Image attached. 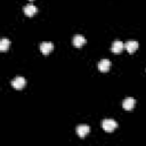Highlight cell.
<instances>
[{
	"label": "cell",
	"instance_id": "8",
	"mask_svg": "<svg viewBox=\"0 0 146 146\" xmlns=\"http://www.w3.org/2000/svg\"><path fill=\"white\" fill-rule=\"evenodd\" d=\"M124 47H125V49H127L128 52L132 54V52H135V51L137 50V48H138V42H137V41H133V40H130V41H128V42L124 44Z\"/></svg>",
	"mask_w": 146,
	"mask_h": 146
},
{
	"label": "cell",
	"instance_id": "9",
	"mask_svg": "<svg viewBox=\"0 0 146 146\" xmlns=\"http://www.w3.org/2000/svg\"><path fill=\"white\" fill-rule=\"evenodd\" d=\"M123 48H124V44H123V42L122 41H114L113 42V44H112V51L113 52H115V54H119V52H121L122 50H123Z\"/></svg>",
	"mask_w": 146,
	"mask_h": 146
},
{
	"label": "cell",
	"instance_id": "6",
	"mask_svg": "<svg viewBox=\"0 0 146 146\" xmlns=\"http://www.w3.org/2000/svg\"><path fill=\"white\" fill-rule=\"evenodd\" d=\"M54 49V44L51 42H42L40 44V50L43 55H48L50 51H52Z\"/></svg>",
	"mask_w": 146,
	"mask_h": 146
},
{
	"label": "cell",
	"instance_id": "2",
	"mask_svg": "<svg viewBox=\"0 0 146 146\" xmlns=\"http://www.w3.org/2000/svg\"><path fill=\"white\" fill-rule=\"evenodd\" d=\"M25 79L23 78V76H17V78H15L13 81H11V86L15 88V89H17V90H21V89H23L24 87H25Z\"/></svg>",
	"mask_w": 146,
	"mask_h": 146
},
{
	"label": "cell",
	"instance_id": "1",
	"mask_svg": "<svg viewBox=\"0 0 146 146\" xmlns=\"http://www.w3.org/2000/svg\"><path fill=\"white\" fill-rule=\"evenodd\" d=\"M102 127H103V129H104L106 132H112V131H114L115 128L117 127V123H116L114 120H112V119H106V120L103 121Z\"/></svg>",
	"mask_w": 146,
	"mask_h": 146
},
{
	"label": "cell",
	"instance_id": "3",
	"mask_svg": "<svg viewBox=\"0 0 146 146\" xmlns=\"http://www.w3.org/2000/svg\"><path fill=\"white\" fill-rule=\"evenodd\" d=\"M72 42H73V46L75 48H80L86 43V38L83 35H81V34H76V35H74Z\"/></svg>",
	"mask_w": 146,
	"mask_h": 146
},
{
	"label": "cell",
	"instance_id": "5",
	"mask_svg": "<svg viewBox=\"0 0 146 146\" xmlns=\"http://www.w3.org/2000/svg\"><path fill=\"white\" fill-rule=\"evenodd\" d=\"M135 105H136V100H135L133 98H131V97L125 98V99L123 100V103H122L123 108L127 110V111H131V110L135 107Z\"/></svg>",
	"mask_w": 146,
	"mask_h": 146
},
{
	"label": "cell",
	"instance_id": "11",
	"mask_svg": "<svg viewBox=\"0 0 146 146\" xmlns=\"http://www.w3.org/2000/svg\"><path fill=\"white\" fill-rule=\"evenodd\" d=\"M9 47H10V41L8 39H2L0 41V50L1 51H6Z\"/></svg>",
	"mask_w": 146,
	"mask_h": 146
},
{
	"label": "cell",
	"instance_id": "10",
	"mask_svg": "<svg viewBox=\"0 0 146 146\" xmlns=\"http://www.w3.org/2000/svg\"><path fill=\"white\" fill-rule=\"evenodd\" d=\"M35 13H36V7H35V6H33V5H27V6L24 7V14H25L26 16L32 17V16L35 15Z\"/></svg>",
	"mask_w": 146,
	"mask_h": 146
},
{
	"label": "cell",
	"instance_id": "7",
	"mask_svg": "<svg viewBox=\"0 0 146 146\" xmlns=\"http://www.w3.org/2000/svg\"><path fill=\"white\" fill-rule=\"evenodd\" d=\"M111 62L108 59H102L99 63H98V70L100 72H107L110 68H111Z\"/></svg>",
	"mask_w": 146,
	"mask_h": 146
},
{
	"label": "cell",
	"instance_id": "4",
	"mask_svg": "<svg viewBox=\"0 0 146 146\" xmlns=\"http://www.w3.org/2000/svg\"><path fill=\"white\" fill-rule=\"evenodd\" d=\"M90 131V128L87 125V124H81L76 128V133L79 135L80 138H84Z\"/></svg>",
	"mask_w": 146,
	"mask_h": 146
}]
</instances>
